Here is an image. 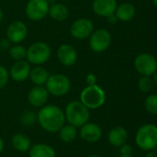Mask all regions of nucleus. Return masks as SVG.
<instances>
[{"label": "nucleus", "mask_w": 157, "mask_h": 157, "mask_svg": "<svg viewBox=\"0 0 157 157\" xmlns=\"http://www.w3.org/2000/svg\"><path fill=\"white\" fill-rule=\"evenodd\" d=\"M37 121L41 128L49 132L56 133L66 122L64 111L56 105H44L37 113Z\"/></svg>", "instance_id": "nucleus-1"}, {"label": "nucleus", "mask_w": 157, "mask_h": 157, "mask_svg": "<svg viewBox=\"0 0 157 157\" xmlns=\"http://www.w3.org/2000/svg\"><path fill=\"white\" fill-rule=\"evenodd\" d=\"M64 114L66 121L76 128H81L90 121V109L78 100L69 102L66 106Z\"/></svg>", "instance_id": "nucleus-2"}, {"label": "nucleus", "mask_w": 157, "mask_h": 157, "mask_svg": "<svg viewBox=\"0 0 157 157\" xmlns=\"http://www.w3.org/2000/svg\"><path fill=\"white\" fill-rule=\"evenodd\" d=\"M135 143L143 151H153L157 147V126L147 123L141 126L135 134Z\"/></svg>", "instance_id": "nucleus-3"}, {"label": "nucleus", "mask_w": 157, "mask_h": 157, "mask_svg": "<svg viewBox=\"0 0 157 157\" xmlns=\"http://www.w3.org/2000/svg\"><path fill=\"white\" fill-rule=\"evenodd\" d=\"M106 96L102 87L97 85L87 86L81 93L80 101L89 109H100L105 103Z\"/></svg>", "instance_id": "nucleus-4"}, {"label": "nucleus", "mask_w": 157, "mask_h": 157, "mask_svg": "<svg viewBox=\"0 0 157 157\" xmlns=\"http://www.w3.org/2000/svg\"><path fill=\"white\" fill-rule=\"evenodd\" d=\"M70 87L71 83L69 78L62 74L49 75L45 83V88L48 93L55 97H63L67 95L69 92Z\"/></svg>", "instance_id": "nucleus-5"}, {"label": "nucleus", "mask_w": 157, "mask_h": 157, "mask_svg": "<svg viewBox=\"0 0 157 157\" xmlns=\"http://www.w3.org/2000/svg\"><path fill=\"white\" fill-rule=\"evenodd\" d=\"M51 56V49L49 45L43 41L32 43L27 49V62L34 65H40L46 63Z\"/></svg>", "instance_id": "nucleus-6"}, {"label": "nucleus", "mask_w": 157, "mask_h": 157, "mask_svg": "<svg viewBox=\"0 0 157 157\" xmlns=\"http://www.w3.org/2000/svg\"><path fill=\"white\" fill-rule=\"evenodd\" d=\"M134 66L142 76H152L157 71V61L150 53H141L135 58Z\"/></svg>", "instance_id": "nucleus-7"}, {"label": "nucleus", "mask_w": 157, "mask_h": 157, "mask_svg": "<svg viewBox=\"0 0 157 157\" xmlns=\"http://www.w3.org/2000/svg\"><path fill=\"white\" fill-rule=\"evenodd\" d=\"M49 6L46 0H29L25 8L26 16L32 21H39L48 14Z\"/></svg>", "instance_id": "nucleus-8"}, {"label": "nucleus", "mask_w": 157, "mask_h": 157, "mask_svg": "<svg viewBox=\"0 0 157 157\" xmlns=\"http://www.w3.org/2000/svg\"><path fill=\"white\" fill-rule=\"evenodd\" d=\"M112 37L108 30L99 29L90 36V47L95 52H103L111 44Z\"/></svg>", "instance_id": "nucleus-9"}, {"label": "nucleus", "mask_w": 157, "mask_h": 157, "mask_svg": "<svg viewBox=\"0 0 157 157\" xmlns=\"http://www.w3.org/2000/svg\"><path fill=\"white\" fill-rule=\"evenodd\" d=\"M93 24L91 19L82 17L75 20L70 26V35L77 40H85L93 32Z\"/></svg>", "instance_id": "nucleus-10"}, {"label": "nucleus", "mask_w": 157, "mask_h": 157, "mask_svg": "<svg viewBox=\"0 0 157 157\" xmlns=\"http://www.w3.org/2000/svg\"><path fill=\"white\" fill-rule=\"evenodd\" d=\"M28 34V29L25 23L20 20L11 22L6 29V38L10 42L18 44L25 40Z\"/></svg>", "instance_id": "nucleus-11"}, {"label": "nucleus", "mask_w": 157, "mask_h": 157, "mask_svg": "<svg viewBox=\"0 0 157 157\" xmlns=\"http://www.w3.org/2000/svg\"><path fill=\"white\" fill-rule=\"evenodd\" d=\"M79 134L83 141L89 144H94L97 143L102 138L103 132L99 125L88 121L87 123H85L80 128Z\"/></svg>", "instance_id": "nucleus-12"}, {"label": "nucleus", "mask_w": 157, "mask_h": 157, "mask_svg": "<svg viewBox=\"0 0 157 157\" xmlns=\"http://www.w3.org/2000/svg\"><path fill=\"white\" fill-rule=\"evenodd\" d=\"M28 101L34 108H42L46 105L49 93L43 86H35L28 93Z\"/></svg>", "instance_id": "nucleus-13"}, {"label": "nucleus", "mask_w": 157, "mask_h": 157, "mask_svg": "<svg viewBox=\"0 0 157 157\" xmlns=\"http://www.w3.org/2000/svg\"><path fill=\"white\" fill-rule=\"evenodd\" d=\"M58 61L64 66H72L76 63L78 59V53L75 48L69 44H62L56 52Z\"/></svg>", "instance_id": "nucleus-14"}, {"label": "nucleus", "mask_w": 157, "mask_h": 157, "mask_svg": "<svg viewBox=\"0 0 157 157\" xmlns=\"http://www.w3.org/2000/svg\"><path fill=\"white\" fill-rule=\"evenodd\" d=\"M31 66L30 63L25 61H17L10 68L9 75L16 82H24L30 76Z\"/></svg>", "instance_id": "nucleus-15"}, {"label": "nucleus", "mask_w": 157, "mask_h": 157, "mask_svg": "<svg viewBox=\"0 0 157 157\" xmlns=\"http://www.w3.org/2000/svg\"><path fill=\"white\" fill-rule=\"evenodd\" d=\"M117 7V0H93V12L104 17H107L108 16L115 14Z\"/></svg>", "instance_id": "nucleus-16"}, {"label": "nucleus", "mask_w": 157, "mask_h": 157, "mask_svg": "<svg viewBox=\"0 0 157 157\" xmlns=\"http://www.w3.org/2000/svg\"><path fill=\"white\" fill-rule=\"evenodd\" d=\"M129 134L124 127L117 126L110 130L108 133V142L112 146L120 147L127 143Z\"/></svg>", "instance_id": "nucleus-17"}, {"label": "nucleus", "mask_w": 157, "mask_h": 157, "mask_svg": "<svg viewBox=\"0 0 157 157\" xmlns=\"http://www.w3.org/2000/svg\"><path fill=\"white\" fill-rule=\"evenodd\" d=\"M55 149L46 144H36L31 146L29 157H56Z\"/></svg>", "instance_id": "nucleus-18"}, {"label": "nucleus", "mask_w": 157, "mask_h": 157, "mask_svg": "<svg viewBox=\"0 0 157 157\" xmlns=\"http://www.w3.org/2000/svg\"><path fill=\"white\" fill-rule=\"evenodd\" d=\"M11 144H12V147L16 151L19 153H27L29 152L31 146V139L26 134L16 133L12 136Z\"/></svg>", "instance_id": "nucleus-19"}, {"label": "nucleus", "mask_w": 157, "mask_h": 157, "mask_svg": "<svg viewBox=\"0 0 157 157\" xmlns=\"http://www.w3.org/2000/svg\"><path fill=\"white\" fill-rule=\"evenodd\" d=\"M136 14L135 6L130 3H123L118 6L115 15L117 16L118 20L121 21H130L131 20Z\"/></svg>", "instance_id": "nucleus-20"}, {"label": "nucleus", "mask_w": 157, "mask_h": 157, "mask_svg": "<svg viewBox=\"0 0 157 157\" xmlns=\"http://www.w3.org/2000/svg\"><path fill=\"white\" fill-rule=\"evenodd\" d=\"M48 14L53 19L56 21H65L69 16V11L65 5L55 3L49 6Z\"/></svg>", "instance_id": "nucleus-21"}, {"label": "nucleus", "mask_w": 157, "mask_h": 157, "mask_svg": "<svg viewBox=\"0 0 157 157\" xmlns=\"http://www.w3.org/2000/svg\"><path fill=\"white\" fill-rule=\"evenodd\" d=\"M49 75H49L48 71L45 70L43 67L36 66V67L31 69L29 77H30L31 81L35 86H43V85H45Z\"/></svg>", "instance_id": "nucleus-22"}, {"label": "nucleus", "mask_w": 157, "mask_h": 157, "mask_svg": "<svg viewBox=\"0 0 157 157\" xmlns=\"http://www.w3.org/2000/svg\"><path fill=\"white\" fill-rule=\"evenodd\" d=\"M77 128L70 124H64L62 128L58 131L59 139L66 144L72 143L77 138Z\"/></svg>", "instance_id": "nucleus-23"}, {"label": "nucleus", "mask_w": 157, "mask_h": 157, "mask_svg": "<svg viewBox=\"0 0 157 157\" xmlns=\"http://www.w3.org/2000/svg\"><path fill=\"white\" fill-rule=\"evenodd\" d=\"M8 52L11 58L16 62L24 60L27 56V50L19 44H15L12 47H10Z\"/></svg>", "instance_id": "nucleus-24"}, {"label": "nucleus", "mask_w": 157, "mask_h": 157, "mask_svg": "<svg viewBox=\"0 0 157 157\" xmlns=\"http://www.w3.org/2000/svg\"><path fill=\"white\" fill-rule=\"evenodd\" d=\"M145 109L152 115L157 116V95L153 94L146 98L144 101Z\"/></svg>", "instance_id": "nucleus-25"}, {"label": "nucleus", "mask_w": 157, "mask_h": 157, "mask_svg": "<svg viewBox=\"0 0 157 157\" xmlns=\"http://www.w3.org/2000/svg\"><path fill=\"white\" fill-rule=\"evenodd\" d=\"M20 121L25 126H32L37 121V114L33 111L27 110L20 116Z\"/></svg>", "instance_id": "nucleus-26"}, {"label": "nucleus", "mask_w": 157, "mask_h": 157, "mask_svg": "<svg viewBox=\"0 0 157 157\" xmlns=\"http://www.w3.org/2000/svg\"><path fill=\"white\" fill-rule=\"evenodd\" d=\"M139 89L143 93H148L153 88V80L150 76H142L138 82Z\"/></svg>", "instance_id": "nucleus-27"}, {"label": "nucleus", "mask_w": 157, "mask_h": 157, "mask_svg": "<svg viewBox=\"0 0 157 157\" xmlns=\"http://www.w3.org/2000/svg\"><path fill=\"white\" fill-rule=\"evenodd\" d=\"M9 79V74L6 67L0 65V89L6 86Z\"/></svg>", "instance_id": "nucleus-28"}, {"label": "nucleus", "mask_w": 157, "mask_h": 157, "mask_svg": "<svg viewBox=\"0 0 157 157\" xmlns=\"http://www.w3.org/2000/svg\"><path fill=\"white\" fill-rule=\"evenodd\" d=\"M120 154L121 155H132V147L129 144H124L120 147Z\"/></svg>", "instance_id": "nucleus-29"}, {"label": "nucleus", "mask_w": 157, "mask_h": 157, "mask_svg": "<svg viewBox=\"0 0 157 157\" xmlns=\"http://www.w3.org/2000/svg\"><path fill=\"white\" fill-rule=\"evenodd\" d=\"M96 82H97V77L95 75L93 74H89L87 76H86V83L88 86H93V85H96Z\"/></svg>", "instance_id": "nucleus-30"}, {"label": "nucleus", "mask_w": 157, "mask_h": 157, "mask_svg": "<svg viewBox=\"0 0 157 157\" xmlns=\"http://www.w3.org/2000/svg\"><path fill=\"white\" fill-rule=\"evenodd\" d=\"M10 40L7 39V38H5V39H2L0 40V49L3 50V51H6L7 50L9 47H10Z\"/></svg>", "instance_id": "nucleus-31"}, {"label": "nucleus", "mask_w": 157, "mask_h": 157, "mask_svg": "<svg viewBox=\"0 0 157 157\" xmlns=\"http://www.w3.org/2000/svg\"><path fill=\"white\" fill-rule=\"evenodd\" d=\"M106 19H107V21H108V23H110V24H116L117 22H118V17H117V16L115 15V14H112V15H110V16H108L107 17H106Z\"/></svg>", "instance_id": "nucleus-32"}, {"label": "nucleus", "mask_w": 157, "mask_h": 157, "mask_svg": "<svg viewBox=\"0 0 157 157\" xmlns=\"http://www.w3.org/2000/svg\"><path fill=\"white\" fill-rule=\"evenodd\" d=\"M4 147H5V144H4V141H3V139L1 138V136H0V154L3 152V150H4Z\"/></svg>", "instance_id": "nucleus-33"}, {"label": "nucleus", "mask_w": 157, "mask_h": 157, "mask_svg": "<svg viewBox=\"0 0 157 157\" xmlns=\"http://www.w3.org/2000/svg\"><path fill=\"white\" fill-rule=\"evenodd\" d=\"M144 157H157V154H155V152H148L147 154H146V155Z\"/></svg>", "instance_id": "nucleus-34"}, {"label": "nucleus", "mask_w": 157, "mask_h": 157, "mask_svg": "<svg viewBox=\"0 0 157 157\" xmlns=\"http://www.w3.org/2000/svg\"><path fill=\"white\" fill-rule=\"evenodd\" d=\"M154 83H155V85L157 86V71L155 72V74L154 75Z\"/></svg>", "instance_id": "nucleus-35"}, {"label": "nucleus", "mask_w": 157, "mask_h": 157, "mask_svg": "<svg viewBox=\"0 0 157 157\" xmlns=\"http://www.w3.org/2000/svg\"><path fill=\"white\" fill-rule=\"evenodd\" d=\"M56 0H46V2L49 4V5H52V4H55Z\"/></svg>", "instance_id": "nucleus-36"}, {"label": "nucleus", "mask_w": 157, "mask_h": 157, "mask_svg": "<svg viewBox=\"0 0 157 157\" xmlns=\"http://www.w3.org/2000/svg\"><path fill=\"white\" fill-rule=\"evenodd\" d=\"M2 19H3V11L0 8V23L2 22Z\"/></svg>", "instance_id": "nucleus-37"}, {"label": "nucleus", "mask_w": 157, "mask_h": 157, "mask_svg": "<svg viewBox=\"0 0 157 157\" xmlns=\"http://www.w3.org/2000/svg\"><path fill=\"white\" fill-rule=\"evenodd\" d=\"M88 157H101V156H99V155H89Z\"/></svg>", "instance_id": "nucleus-38"}, {"label": "nucleus", "mask_w": 157, "mask_h": 157, "mask_svg": "<svg viewBox=\"0 0 157 157\" xmlns=\"http://www.w3.org/2000/svg\"><path fill=\"white\" fill-rule=\"evenodd\" d=\"M119 157H134V156H133V155H120Z\"/></svg>", "instance_id": "nucleus-39"}, {"label": "nucleus", "mask_w": 157, "mask_h": 157, "mask_svg": "<svg viewBox=\"0 0 157 157\" xmlns=\"http://www.w3.org/2000/svg\"><path fill=\"white\" fill-rule=\"evenodd\" d=\"M153 2H154L155 6H157V0H153Z\"/></svg>", "instance_id": "nucleus-40"}, {"label": "nucleus", "mask_w": 157, "mask_h": 157, "mask_svg": "<svg viewBox=\"0 0 157 157\" xmlns=\"http://www.w3.org/2000/svg\"><path fill=\"white\" fill-rule=\"evenodd\" d=\"M63 1H68V0H63Z\"/></svg>", "instance_id": "nucleus-41"}]
</instances>
